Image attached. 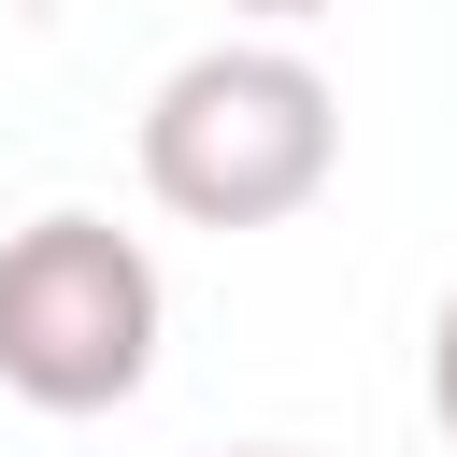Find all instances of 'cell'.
<instances>
[{
	"mask_svg": "<svg viewBox=\"0 0 457 457\" xmlns=\"http://www.w3.org/2000/svg\"><path fill=\"white\" fill-rule=\"evenodd\" d=\"M343 171V86L300 43H200L143 100V186L186 228H286Z\"/></svg>",
	"mask_w": 457,
	"mask_h": 457,
	"instance_id": "6da1fadb",
	"label": "cell"
},
{
	"mask_svg": "<svg viewBox=\"0 0 457 457\" xmlns=\"http://www.w3.org/2000/svg\"><path fill=\"white\" fill-rule=\"evenodd\" d=\"M0 386L29 414H114L157 386V257L114 214H29L0 243Z\"/></svg>",
	"mask_w": 457,
	"mask_h": 457,
	"instance_id": "7a4b0ae2",
	"label": "cell"
},
{
	"mask_svg": "<svg viewBox=\"0 0 457 457\" xmlns=\"http://www.w3.org/2000/svg\"><path fill=\"white\" fill-rule=\"evenodd\" d=\"M428 414H443V443H457V286H443V314H428Z\"/></svg>",
	"mask_w": 457,
	"mask_h": 457,
	"instance_id": "3957f363",
	"label": "cell"
},
{
	"mask_svg": "<svg viewBox=\"0 0 457 457\" xmlns=\"http://www.w3.org/2000/svg\"><path fill=\"white\" fill-rule=\"evenodd\" d=\"M228 14H271V29H300V14H328V0H228Z\"/></svg>",
	"mask_w": 457,
	"mask_h": 457,
	"instance_id": "277c9868",
	"label": "cell"
},
{
	"mask_svg": "<svg viewBox=\"0 0 457 457\" xmlns=\"http://www.w3.org/2000/svg\"><path fill=\"white\" fill-rule=\"evenodd\" d=\"M228 457H300V443H228Z\"/></svg>",
	"mask_w": 457,
	"mask_h": 457,
	"instance_id": "5b68a950",
	"label": "cell"
}]
</instances>
